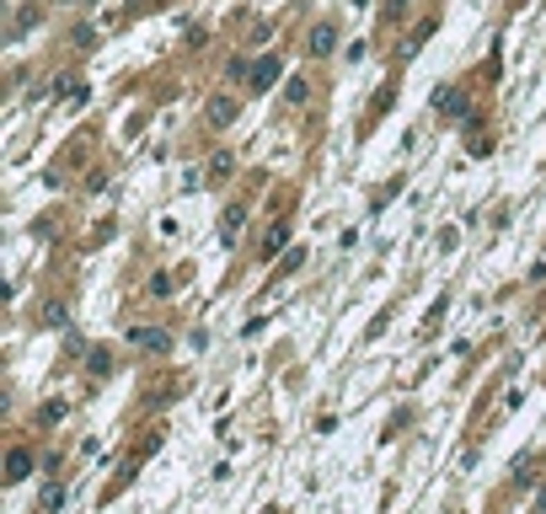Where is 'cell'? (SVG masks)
<instances>
[{
  "instance_id": "obj_1",
  "label": "cell",
  "mask_w": 546,
  "mask_h": 514,
  "mask_svg": "<svg viewBox=\"0 0 546 514\" xmlns=\"http://www.w3.org/2000/svg\"><path fill=\"white\" fill-rule=\"evenodd\" d=\"M129 343H140V349H150V354H161L166 343H172V338H166V332H156V327H134V332H129Z\"/></svg>"
},
{
  "instance_id": "obj_2",
  "label": "cell",
  "mask_w": 546,
  "mask_h": 514,
  "mask_svg": "<svg viewBox=\"0 0 546 514\" xmlns=\"http://www.w3.org/2000/svg\"><path fill=\"white\" fill-rule=\"evenodd\" d=\"M268 81H279V59H273V54L257 59V70H252V86H257V91H268Z\"/></svg>"
},
{
  "instance_id": "obj_3",
  "label": "cell",
  "mask_w": 546,
  "mask_h": 514,
  "mask_svg": "<svg viewBox=\"0 0 546 514\" xmlns=\"http://www.w3.org/2000/svg\"><path fill=\"white\" fill-rule=\"evenodd\" d=\"M230 118H236V102H230V97H215V102H209V124H230Z\"/></svg>"
},
{
  "instance_id": "obj_4",
  "label": "cell",
  "mask_w": 546,
  "mask_h": 514,
  "mask_svg": "<svg viewBox=\"0 0 546 514\" xmlns=\"http://www.w3.org/2000/svg\"><path fill=\"white\" fill-rule=\"evenodd\" d=\"M332 43H338V33H332V27H316V33H311V54H332Z\"/></svg>"
},
{
  "instance_id": "obj_5",
  "label": "cell",
  "mask_w": 546,
  "mask_h": 514,
  "mask_svg": "<svg viewBox=\"0 0 546 514\" xmlns=\"http://www.w3.org/2000/svg\"><path fill=\"white\" fill-rule=\"evenodd\" d=\"M242 220H246V209H242V204H236V209H225V226H220V236H225V241H236Z\"/></svg>"
},
{
  "instance_id": "obj_6",
  "label": "cell",
  "mask_w": 546,
  "mask_h": 514,
  "mask_svg": "<svg viewBox=\"0 0 546 514\" xmlns=\"http://www.w3.org/2000/svg\"><path fill=\"white\" fill-rule=\"evenodd\" d=\"M27 472H33V455H27V450H11V472H6V477H11V482H21Z\"/></svg>"
},
{
  "instance_id": "obj_7",
  "label": "cell",
  "mask_w": 546,
  "mask_h": 514,
  "mask_svg": "<svg viewBox=\"0 0 546 514\" xmlns=\"http://www.w3.org/2000/svg\"><path fill=\"white\" fill-rule=\"evenodd\" d=\"M284 241H289V226H273V230L263 236V252H279Z\"/></svg>"
},
{
  "instance_id": "obj_8",
  "label": "cell",
  "mask_w": 546,
  "mask_h": 514,
  "mask_svg": "<svg viewBox=\"0 0 546 514\" xmlns=\"http://www.w3.org/2000/svg\"><path fill=\"white\" fill-rule=\"evenodd\" d=\"M461 107H466L461 91H439V113H461Z\"/></svg>"
}]
</instances>
